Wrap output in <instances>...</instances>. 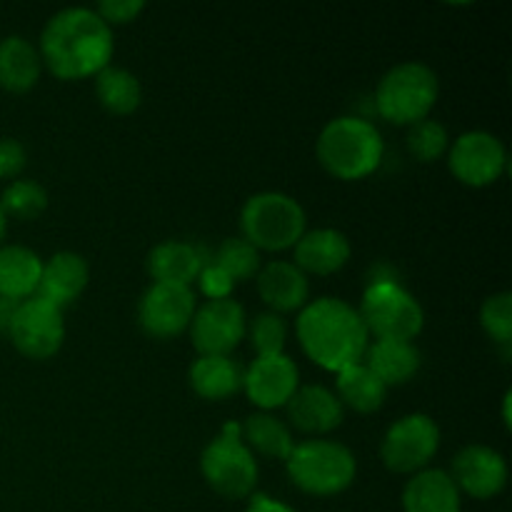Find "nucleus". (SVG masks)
I'll return each mask as SVG.
<instances>
[{
    "label": "nucleus",
    "instance_id": "obj_1",
    "mask_svg": "<svg viewBox=\"0 0 512 512\" xmlns=\"http://www.w3.org/2000/svg\"><path fill=\"white\" fill-rule=\"evenodd\" d=\"M38 53L55 78H90L110 65L113 28L93 8H63L45 23Z\"/></svg>",
    "mask_w": 512,
    "mask_h": 512
},
{
    "label": "nucleus",
    "instance_id": "obj_2",
    "mask_svg": "<svg viewBox=\"0 0 512 512\" xmlns=\"http://www.w3.org/2000/svg\"><path fill=\"white\" fill-rule=\"evenodd\" d=\"M295 335L305 355L330 373L363 363L370 345V335L358 308L340 298H318L305 303L295 320Z\"/></svg>",
    "mask_w": 512,
    "mask_h": 512
},
{
    "label": "nucleus",
    "instance_id": "obj_3",
    "mask_svg": "<svg viewBox=\"0 0 512 512\" xmlns=\"http://www.w3.org/2000/svg\"><path fill=\"white\" fill-rule=\"evenodd\" d=\"M315 153L330 175L340 180H360L383 163L385 143L370 120L340 115L320 130Z\"/></svg>",
    "mask_w": 512,
    "mask_h": 512
},
{
    "label": "nucleus",
    "instance_id": "obj_4",
    "mask_svg": "<svg viewBox=\"0 0 512 512\" xmlns=\"http://www.w3.org/2000/svg\"><path fill=\"white\" fill-rule=\"evenodd\" d=\"M440 83L430 65L405 60L393 65L375 88V108L395 125H413L428 118L438 103Z\"/></svg>",
    "mask_w": 512,
    "mask_h": 512
},
{
    "label": "nucleus",
    "instance_id": "obj_5",
    "mask_svg": "<svg viewBox=\"0 0 512 512\" xmlns=\"http://www.w3.org/2000/svg\"><path fill=\"white\" fill-rule=\"evenodd\" d=\"M285 468L303 493L338 495L353 485L358 460L348 445L335 440H303L295 443Z\"/></svg>",
    "mask_w": 512,
    "mask_h": 512
},
{
    "label": "nucleus",
    "instance_id": "obj_6",
    "mask_svg": "<svg viewBox=\"0 0 512 512\" xmlns=\"http://www.w3.org/2000/svg\"><path fill=\"white\" fill-rule=\"evenodd\" d=\"M240 228L243 238L258 250L293 248L305 233V210L293 195L263 190L245 200Z\"/></svg>",
    "mask_w": 512,
    "mask_h": 512
},
{
    "label": "nucleus",
    "instance_id": "obj_7",
    "mask_svg": "<svg viewBox=\"0 0 512 512\" xmlns=\"http://www.w3.org/2000/svg\"><path fill=\"white\" fill-rule=\"evenodd\" d=\"M368 335L378 340H410L418 338L425 325V310L420 300L400 280L368 283L363 303L358 308Z\"/></svg>",
    "mask_w": 512,
    "mask_h": 512
},
{
    "label": "nucleus",
    "instance_id": "obj_8",
    "mask_svg": "<svg viewBox=\"0 0 512 512\" xmlns=\"http://www.w3.org/2000/svg\"><path fill=\"white\" fill-rule=\"evenodd\" d=\"M200 470L210 488L230 500L248 498L258 485V460L240 438L218 435L205 445Z\"/></svg>",
    "mask_w": 512,
    "mask_h": 512
},
{
    "label": "nucleus",
    "instance_id": "obj_9",
    "mask_svg": "<svg viewBox=\"0 0 512 512\" xmlns=\"http://www.w3.org/2000/svg\"><path fill=\"white\" fill-rule=\"evenodd\" d=\"M440 448V428L430 415L410 413L395 420L383 435L380 458L393 473H420Z\"/></svg>",
    "mask_w": 512,
    "mask_h": 512
},
{
    "label": "nucleus",
    "instance_id": "obj_10",
    "mask_svg": "<svg viewBox=\"0 0 512 512\" xmlns=\"http://www.w3.org/2000/svg\"><path fill=\"white\" fill-rule=\"evenodd\" d=\"M10 340L15 348L30 360L53 358L65 340L63 310L50 305L48 300L33 298L23 300L13 315L8 328Z\"/></svg>",
    "mask_w": 512,
    "mask_h": 512
},
{
    "label": "nucleus",
    "instance_id": "obj_11",
    "mask_svg": "<svg viewBox=\"0 0 512 512\" xmlns=\"http://www.w3.org/2000/svg\"><path fill=\"white\" fill-rule=\"evenodd\" d=\"M448 165L463 185L485 188L503 175L508 165V150L498 135L488 130H468L450 145Z\"/></svg>",
    "mask_w": 512,
    "mask_h": 512
},
{
    "label": "nucleus",
    "instance_id": "obj_12",
    "mask_svg": "<svg viewBox=\"0 0 512 512\" xmlns=\"http://www.w3.org/2000/svg\"><path fill=\"white\" fill-rule=\"evenodd\" d=\"M248 335V318L238 300H205L190 320V338L200 355H230Z\"/></svg>",
    "mask_w": 512,
    "mask_h": 512
},
{
    "label": "nucleus",
    "instance_id": "obj_13",
    "mask_svg": "<svg viewBox=\"0 0 512 512\" xmlns=\"http://www.w3.org/2000/svg\"><path fill=\"white\" fill-rule=\"evenodd\" d=\"M195 308V293L188 285L153 283L138 303V323L150 338L168 340L190 328Z\"/></svg>",
    "mask_w": 512,
    "mask_h": 512
},
{
    "label": "nucleus",
    "instance_id": "obj_14",
    "mask_svg": "<svg viewBox=\"0 0 512 512\" xmlns=\"http://www.w3.org/2000/svg\"><path fill=\"white\" fill-rule=\"evenodd\" d=\"M243 388L250 403L263 413L288 405L295 390L300 388L298 365L285 353L258 355L248 370H243Z\"/></svg>",
    "mask_w": 512,
    "mask_h": 512
},
{
    "label": "nucleus",
    "instance_id": "obj_15",
    "mask_svg": "<svg viewBox=\"0 0 512 512\" xmlns=\"http://www.w3.org/2000/svg\"><path fill=\"white\" fill-rule=\"evenodd\" d=\"M455 488L468 493L475 500H488L503 493L508 485V463L498 450L488 445H465L453 458Z\"/></svg>",
    "mask_w": 512,
    "mask_h": 512
},
{
    "label": "nucleus",
    "instance_id": "obj_16",
    "mask_svg": "<svg viewBox=\"0 0 512 512\" xmlns=\"http://www.w3.org/2000/svg\"><path fill=\"white\" fill-rule=\"evenodd\" d=\"M88 280V260L80 253H73V250H60V253H55L53 258L43 263L35 295L63 310L83 295V290L88 288Z\"/></svg>",
    "mask_w": 512,
    "mask_h": 512
},
{
    "label": "nucleus",
    "instance_id": "obj_17",
    "mask_svg": "<svg viewBox=\"0 0 512 512\" xmlns=\"http://www.w3.org/2000/svg\"><path fill=\"white\" fill-rule=\"evenodd\" d=\"M285 408H288L290 425L310 435L330 433L345 418L343 403L325 385H300Z\"/></svg>",
    "mask_w": 512,
    "mask_h": 512
},
{
    "label": "nucleus",
    "instance_id": "obj_18",
    "mask_svg": "<svg viewBox=\"0 0 512 512\" xmlns=\"http://www.w3.org/2000/svg\"><path fill=\"white\" fill-rule=\"evenodd\" d=\"M258 293L273 313H290L308 303L310 283L308 275L290 260H270L258 270Z\"/></svg>",
    "mask_w": 512,
    "mask_h": 512
},
{
    "label": "nucleus",
    "instance_id": "obj_19",
    "mask_svg": "<svg viewBox=\"0 0 512 512\" xmlns=\"http://www.w3.org/2000/svg\"><path fill=\"white\" fill-rule=\"evenodd\" d=\"M205 263H208L205 250L183 240H163L145 258V268L153 283L188 285V288L198 280Z\"/></svg>",
    "mask_w": 512,
    "mask_h": 512
},
{
    "label": "nucleus",
    "instance_id": "obj_20",
    "mask_svg": "<svg viewBox=\"0 0 512 512\" xmlns=\"http://www.w3.org/2000/svg\"><path fill=\"white\" fill-rule=\"evenodd\" d=\"M295 250V265L305 275H330L338 273L350 260V240L348 235L335 228H315L305 230L300 235Z\"/></svg>",
    "mask_w": 512,
    "mask_h": 512
},
{
    "label": "nucleus",
    "instance_id": "obj_21",
    "mask_svg": "<svg viewBox=\"0 0 512 512\" xmlns=\"http://www.w3.org/2000/svg\"><path fill=\"white\" fill-rule=\"evenodd\" d=\"M405 512H460V490L450 473L425 468L408 480L403 490Z\"/></svg>",
    "mask_w": 512,
    "mask_h": 512
},
{
    "label": "nucleus",
    "instance_id": "obj_22",
    "mask_svg": "<svg viewBox=\"0 0 512 512\" xmlns=\"http://www.w3.org/2000/svg\"><path fill=\"white\" fill-rule=\"evenodd\" d=\"M363 360L383 380L385 388L413 380L423 365V355L410 340H375L368 345Z\"/></svg>",
    "mask_w": 512,
    "mask_h": 512
},
{
    "label": "nucleus",
    "instance_id": "obj_23",
    "mask_svg": "<svg viewBox=\"0 0 512 512\" xmlns=\"http://www.w3.org/2000/svg\"><path fill=\"white\" fill-rule=\"evenodd\" d=\"M43 260L25 245H0V298L15 303L33 298L40 283Z\"/></svg>",
    "mask_w": 512,
    "mask_h": 512
},
{
    "label": "nucleus",
    "instance_id": "obj_24",
    "mask_svg": "<svg viewBox=\"0 0 512 512\" xmlns=\"http://www.w3.org/2000/svg\"><path fill=\"white\" fill-rule=\"evenodd\" d=\"M38 48L23 35H5L0 40V88L10 93H25L33 88L40 78Z\"/></svg>",
    "mask_w": 512,
    "mask_h": 512
},
{
    "label": "nucleus",
    "instance_id": "obj_25",
    "mask_svg": "<svg viewBox=\"0 0 512 512\" xmlns=\"http://www.w3.org/2000/svg\"><path fill=\"white\" fill-rule=\"evenodd\" d=\"M190 388L205 400H225L243 388V368L230 355H200L190 365Z\"/></svg>",
    "mask_w": 512,
    "mask_h": 512
},
{
    "label": "nucleus",
    "instance_id": "obj_26",
    "mask_svg": "<svg viewBox=\"0 0 512 512\" xmlns=\"http://www.w3.org/2000/svg\"><path fill=\"white\" fill-rule=\"evenodd\" d=\"M335 395L343 403V408H353L355 413H375L385 403L388 388H385L383 380L368 365L355 363L338 373Z\"/></svg>",
    "mask_w": 512,
    "mask_h": 512
},
{
    "label": "nucleus",
    "instance_id": "obj_27",
    "mask_svg": "<svg viewBox=\"0 0 512 512\" xmlns=\"http://www.w3.org/2000/svg\"><path fill=\"white\" fill-rule=\"evenodd\" d=\"M240 440L250 448V453H260L265 458H278L288 460V455L293 453V433H290L288 425L280 418L270 413H253L250 418H245L240 423Z\"/></svg>",
    "mask_w": 512,
    "mask_h": 512
},
{
    "label": "nucleus",
    "instance_id": "obj_28",
    "mask_svg": "<svg viewBox=\"0 0 512 512\" xmlns=\"http://www.w3.org/2000/svg\"><path fill=\"white\" fill-rule=\"evenodd\" d=\"M95 95L100 105L115 115H128L138 110L143 100V85L138 75L118 65H105L100 73H95Z\"/></svg>",
    "mask_w": 512,
    "mask_h": 512
},
{
    "label": "nucleus",
    "instance_id": "obj_29",
    "mask_svg": "<svg viewBox=\"0 0 512 512\" xmlns=\"http://www.w3.org/2000/svg\"><path fill=\"white\" fill-rule=\"evenodd\" d=\"M213 263L218 265L233 283H243V280H250L253 275H258L260 250L255 248V245H250L243 235H240V238H225L223 243H220V248L215 250Z\"/></svg>",
    "mask_w": 512,
    "mask_h": 512
},
{
    "label": "nucleus",
    "instance_id": "obj_30",
    "mask_svg": "<svg viewBox=\"0 0 512 512\" xmlns=\"http://www.w3.org/2000/svg\"><path fill=\"white\" fill-rule=\"evenodd\" d=\"M0 208H3L5 218L33 220L48 208V193L35 180H13L0 195Z\"/></svg>",
    "mask_w": 512,
    "mask_h": 512
},
{
    "label": "nucleus",
    "instance_id": "obj_31",
    "mask_svg": "<svg viewBox=\"0 0 512 512\" xmlns=\"http://www.w3.org/2000/svg\"><path fill=\"white\" fill-rule=\"evenodd\" d=\"M450 148V135L443 123L433 118H423L410 125L408 130V150L420 163H435L445 150Z\"/></svg>",
    "mask_w": 512,
    "mask_h": 512
},
{
    "label": "nucleus",
    "instance_id": "obj_32",
    "mask_svg": "<svg viewBox=\"0 0 512 512\" xmlns=\"http://www.w3.org/2000/svg\"><path fill=\"white\" fill-rule=\"evenodd\" d=\"M250 343H253L258 355H280L285 350V340H288V323L280 313H260L255 315L253 325H250Z\"/></svg>",
    "mask_w": 512,
    "mask_h": 512
},
{
    "label": "nucleus",
    "instance_id": "obj_33",
    "mask_svg": "<svg viewBox=\"0 0 512 512\" xmlns=\"http://www.w3.org/2000/svg\"><path fill=\"white\" fill-rule=\"evenodd\" d=\"M480 325L485 333L500 345H510L512 340V295L508 290L485 298L480 308Z\"/></svg>",
    "mask_w": 512,
    "mask_h": 512
},
{
    "label": "nucleus",
    "instance_id": "obj_34",
    "mask_svg": "<svg viewBox=\"0 0 512 512\" xmlns=\"http://www.w3.org/2000/svg\"><path fill=\"white\" fill-rule=\"evenodd\" d=\"M198 283H200V290L208 295V300L230 298V293H233V285H235L233 280H230L228 275H225L223 270L213 263V260L203 265V270H200V275H198Z\"/></svg>",
    "mask_w": 512,
    "mask_h": 512
},
{
    "label": "nucleus",
    "instance_id": "obj_35",
    "mask_svg": "<svg viewBox=\"0 0 512 512\" xmlns=\"http://www.w3.org/2000/svg\"><path fill=\"white\" fill-rule=\"evenodd\" d=\"M145 8L143 0H103V3L95 5V13L105 20L108 25L113 23H130L140 15V10Z\"/></svg>",
    "mask_w": 512,
    "mask_h": 512
},
{
    "label": "nucleus",
    "instance_id": "obj_36",
    "mask_svg": "<svg viewBox=\"0 0 512 512\" xmlns=\"http://www.w3.org/2000/svg\"><path fill=\"white\" fill-rule=\"evenodd\" d=\"M25 160H28V153H25L20 140L0 138V180L20 175V170L25 168Z\"/></svg>",
    "mask_w": 512,
    "mask_h": 512
},
{
    "label": "nucleus",
    "instance_id": "obj_37",
    "mask_svg": "<svg viewBox=\"0 0 512 512\" xmlns=\"http://www.w3.org/2000/svg\"><path fill=\"white\" fill-rule=\"evenodd\" d=\"M245 512H295L290 505L280 503V500L268 498V495H253V500L248 503Z\"/></svg>",
    "mask_w": 512,
    "mask_h": 512
},
{
    "label": "nucleus",
    "instance_id": "obj_38",
    "mask_svg": "<svg viewBox=\"0 0 512 512\" xmlns=\"http://www.w3.org/2000/svg\"><path fill=\"white\" fill-rule=\"evenodd\" d=\"M20 303L10 298H0V333H8L10 323H13V315L18 310Z\"/></svg>",
    "mask_w": 512,
    "mask_h": 512
},
{
    "label": "nucleus",
    "instance_id": "obj_39",
    "mask_svg": "<svg viewBox=\"0 0 512 512\" xmlns=\"http://www.w3.org/2000/svg\"><path fill=\"white\" fill-rule=\"evenodd\" d=\"M503 418H505V425L510 428V393H505V400H503Z\"/></svg>",
    "mask_w": 512,
    "mask_h": 512
},
{
    "label": "nucleus",
    "instance_id": "obj_40",
    "mask_svg": "<svg viewBox=\"0 0 512 512\" xmlns=\"http://www.w3.org/2000/svg\"><path fill=\"white\" fill-rule=\"evenodd\" d=\"M5 230H8V218H5L3 208H0V243H3V238H5Z\"/></svg>",
    "mask_w": 512,
    "mask_h": 512
}]
</instances>
